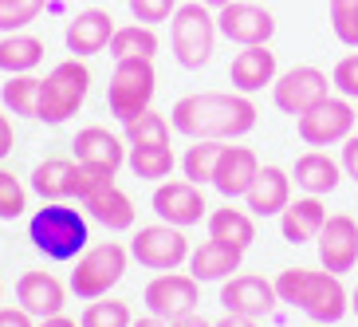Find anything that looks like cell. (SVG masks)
Segmentation results:
<instances>
[{
  "label": "cell",
  "mask_w": 358,
  "mask_h": 327,
  "mask_svg": "<svg viewBox=\"0 0 358 327\" xmlns=\"http://www.w3.org/2000/svg\"><path fill=\"white\" fill-rule=\"evenodd\" d=\"M256 103L241 91H197L181 95L169 111V127L185 138H217V142H236V138L256 130Z\"/></svg>",
  "instance_id": "cell-1"
},
{
  "label": "cell",
  "mask_w": 358,
  "mask_h": 327,
  "mask_svg": "<svg viewBox=\"0 0 358 327\" xmlns=\"http://www.w3.org/2000/svg\"><path fill=\"white\" fill-rule=\"evenodd\" d=\"M272 284L280 304H292L311 323L335 327L350 312V292L343 288V276L327 272V268L323 272H315V268H284Z\"/></svg>",
  "instance_id": "cell-2"
},
{
  "label": "cell",
  "mask_w": 358,
  "mask_h": 327,
  "mask_svg": "<svg viewBox=\"0 0 358 327\" xmlns=\"http://www.w3.org/2000/svg\"><path fill=\"white\" fill-rule=\"evenodd\" d=\"M28 241L36 253H43L55 264H71L87 253L91 229H87V213L71 209L67 201H43V209L28 217Z\"/></svg>",
  "instance_id": "cell-3"
},
{
  "label": "cell",
  "mask_w": 358,
  "mask_h": 327,
  "mask_svg": "<svg viewBox=\"0 0 358 327\" xmlns=\"http://www.w3.org/2000/svg\"><path fill=\"white\" fill-rule=\"evenodd\" d=\"M217 12L205 8L201 0L193 4H178V12L169 16V48L185 71H201L217 52Z\"/></svg>",
  "instance_id": "cell-4"
},
{
  "label": "cell",
  "mask_w": 358,
  "mask_h": 327,
  "mask_svg": "<svg viewBox=\"0 0 358 327\" xmlns=\"http://www.w3.org/2000/svg\"><path fill=\"white\" fill-rule=\"evenodd\" d=\"M87 91H91V71L79 55L55 64L52 71L43 75V87H40V123L48 127H64L71 115H79V106L87 103Z\"/></svg>",
  "instance_id": "cell-5"
},
{
  "label": "cell",
  "mask_w": 358,
  "mask_h": 327,
  "mask_svg": "<svg viewBox=\"0 0 358 327\" xmlns=\"http://www.w3.org/2000/svg\"><path fill=\"white\" fill-rule=\"evenodd\" d=\"M154 91H158V71H154V60H115V71H110V83H106V106L118 123H130L134 115L150 111L154 103Z\"/></svg>",
  "instance_id": "cell-6"
},
{
  "label": "cell",
  "mask_w": 358,
  "mask_h": 327,
  "mask_svg": "<svg viewBox=\"0 0 358 327\" xmlns=\"http://www.w3.org/2000/svg\"><path fill=\"white\" fill-rule=\"evenodd\" d=\"M127 264H130V249H122L118 241H103V244H95V249H87V253L75 260L71 292L79 295V300H99V295H106L122 276H127Z\"/></svg>",
  "instance_id": "cell-7"
},
{
  "label": "cell",
  "mask_w": 358,
  "mask_h": 327,
  "mask_svg": "<svg viewBox=\"0 0 358 327\" xmlns=\"http://www.w3.org/2000/svg\"><path fill=\"white\" fill-rule=\"evenodd\" d=\"M189 237H185V229H178V225H142V229L134 232V241H130V256H134L142 268H150V272H178L181 264H189Z\"/></svg>",
  "instance_id": "cell-8"
},
{
  "label": "cell",
  "mask_w": 358,
  "mask_h": 327,
  "mask_svg": "<svg viewBox=\"0 0 358 327\" xmlns=\"http://www.w3.org/2000/svg\"><path fill=\"white\" fill-rule=\"evenodd\" d=\"M358 127V111L350 99L343 95H327L319 106H311L307 115L295 118V130L307 146H335V142H347Z\"/></svg>",
  "instance_id": "cell-9"
},
{
  "label": "cell",
  "mask_w": 358,
  "mask_h": 327,
  "mask_svg": "<svg viewBox=\"0 0 358 327\" xmlns=\"http://www.w3.org/2000/svg\"><path fill=\"white\" fill-rule=\"evenodd\" d=\"M331 79H327V71H319V67L311 64H295L287 67L284 75H275V83H272V103L284 111V115L299 118L307 115L311 106H319L327 95H331Z\"/></svg>",
  "instance_id": "cell-10"
},
{
  "label": "cell",
  "mask_w": 358,
  "mask_h": 327,
  "mask_svg": "<svg viewBox=\"0 0 358 327\" xmlns=\"http://www.w3.org/2000/svg\"><path fill=\"white\" fill-rule=\"evenodd\" d=\"M142 300H146V307L154 316H162L169 323V319H181V316H189V312H197L201 280H193L189 272H158L146 284Z\"/></svg>",
  "instance_id": "cell-11"
},
{
  "label": "cell",
  "mask_w": 358,
  "mask_h": 327,
  "mask_svg": "<svg viewBox=\"0 0 358 327\" xmlns=\"http://www.w3.org/2000/svg\"><path fill=\"white\" fill-rule=\"evenodd\" d=\"M217 32L229 43L256 48V43H268L275 36V16L264 4H252V0H232L217 12Z\"/></svg>",
  "instance_id": "cell-12"
},
{
  "label": "cell",
  "mask_w": 358,
  "mask_h": 327,
  "mask_svg": "<svg viewBox=\"0 0 358 327\" xmlns=\"http://www.w3.org/2000/svg\"><path fill=\"white\" fill-rule=\"evenodd\" d=\"M154 213L166 225L189 229V225H201V217H209V205H205L201 186H193L189 178H166L154 190Z\"/></svg>",
  "instance_id": "cell-13"
},
{
  "label": "cell",
  "mask_w": 358,
  "mask_h": 327,
  "mask_svg": "<svg viewBox=\"0 0 358 327\" xmlns=\"http://www.w3.org/2000/svg\"><path fill=\"white\" fill-rule=\"evenodd\" d=\"M319 244V264H323L327 272H350L358 264V221L347 217V213H331L323 225V232L315 237Z\"/></svg>",
  "instance_id": "cell-14"
},
{
  "label": "cell",
  "mask_w": 358,
  "mask_h": 327,
  "mask_svg": "<svg viewBox=\"0 0 358 327\" xmlns=\"http://www.w3.org/2000/svg\"><path fill=\"white\" fill-rule=\"evenodd\" d=\"M280 304V295H275V284L272 280H264V276H229L221 280V307L232 312V316H268L272 307Z\"/></svg>",
  "instance_id": "cell-15"
},
{
  "label": "cell",
  "mask_w": 358,
  "mask_h": 327,
  "mask_svg": "<svg viewBox=\"0 0 358 327\" xmlns=\"http://www.w3.org/2000/svg\"><path fill=\"white\" fill-rule=\"evenodd\" d=\"M115 16L106 8H83L75 12L71 20H67L64 28V43L67 52L79 55V60H87V55H99L106 52V43H110V36H115Z\"/></svg>",
  "instance_id": "cell-16"
},
{
  "label": "cell",
  "mask_w": 358,
  "mask_h": 327,
  "mask_svg": "<svg viewBox=\"0 0 358 327\" xmlns=\"http://www.w3.org/2000/svg\"><path fill=\"white\" fill-rule=\"evenodd\" d=\"M275 75H280V64H275V52L268 48V43L244 48V52L232 55V64H229L232 91H241V95H256V91H264V87H272Z\"/></svg>",
  "instance_id": "cell-17"
},
{
  "label": "cell",
  "mask_w": 358,
  "mask_h": 327,
  "mask_svg": "<svg viewBox=\"0 0 358 327\" xmlns=\"http://www.w3.org/2000/svg\"><path fill=\"white\" fill-rule=\"evenodd\" d=\"M16 304L36 319H48V316H59L67 304V288L59 276L52 272H24L16 280Z\"/></svg>",
  "instance_id": "cell-18"
},
{
  "label": "cell",
  "mask_w": 358,
  "mask_h": 327,
  "mask_svg": "<svg viewBox=\"0 0 358 327\" xmlns=\"http://www.w3.org/2000/svg\"><path fill=\"white\" fill-rule=\"evenodd\" d=\"M292 201V174L284 166H260V174L252 178L244 205L252 217H280Z\"/></svg>",
  "instance_id": "cell-19"
},
{
  "label": "cell",
  "mask_w": 358,
  "mask_h": 327,
  "mask_svg": "<svg viewBox=\"0 0 358 327\" xmlns=\"http://www.w3.org/2000/svg\"><path fill=\"white\" fill-rule=\"evenodd\" d=\"M260 174V158H256L252 146H224L221 158H217V174H213V186H217V193L229 201L244 197L248 193V186H252V178Z\"/></svg>",
  "instance_id": "cell-20"
},
{
  "label": "cell",
  "mask_w": 358,
  "mask_h": 327,
  "mask_svg": "<svg viewBox=\"0 0 358 327\" xmlns=\"http://www.w3.org/2000/svg\"><path fill=\"white\" fill-rule=\"evenodd\" d=\"M71 146H75V162L115 169V174L127 166V154H130L127 142H122L115 130H106V127H83L79 134H75Z\"/></svg>",
  "instance_id": "cell-21"
},
{
  "label": "cell",
  "mask_w": 358,
  "mask_h": 327,
  "mask_svg": "<svg viewBox=\"0 0 358 327\" xmlns=\"http://www.w3.org/2000/svg\"><path fill=\"white\" fill-rule=\"evenodd\" d=\"M83 213H87V221L103 225L106 232H127V229H134V221H138L134 201L127 197V190H118V181L106 186V190H99L95 197H87Z\"/></svg>",
  "instance_id": "cell-22"
},
{
  "label": "cell",
  "mask_w": 358,
  "mask_h": 327,
  "mask_svg": "<svg viewBox=\"0 0 358 327\" xmlns=\"http://www.w3.org/2000/svg\"><path fill=\"white\" fill-rule=\"evenodd\" d=\"M241 260H244L241 249L209 237V241H201L189 253V276L201 280V284H217V280H229L232 272H241Z\"/></svg>",
  "instance_id": "cell-23"
},
{
  "label": "cell",
  "mask_w": 358,
  "mask_h": 327,
  "mask_svg": "<svg viewBox=\"0 0 358 327\" xmlns=\"http://www.w3.org/2000/svg\"><path fill=\"white\" fill-rule=\"evenodd\" d=\"M323 225H327V205L315 197V193L287 201V209L280 213V232H284L287 244L315 241L319 232H323Z\"/></svg>",
  "instance_id": "cell-24"
},
{
  "label": "cell",
  "mask_w": 358,
  "mask_h": 327,
  "mask_svg": "<svg viewBox=\"0 0 358 327\" xmlns=\"http://www.w3.org/2000/svg\"><path fill=\"white\" fill-rule=\"evenodd\" d=\"M295 186L303 193H315V197H327V193L338 190V181H343V166H338L327 150H307L295 158V169H292Z\"/></svg>",
  "instance_id": "cell-25"
},
{
  "label": "cell",
  "mask_w": 358,
  "mask_h": 327,
  "mask_svg": "<svg viewBox=\"0 0 358 327\" xmlns=\"http://www.w3.org/2000/svg\"><path fill=\"white\" fill-rule=\"evenodd\" d=\"M43 64V40L32 32H4L0 36V71L28 75Z\"/></svg>",
  "instance_id": "cell-26"
},
{
  "label": "cell",
  "mask_w": 358,
  "mask_h": 327,
  "mask_svg": "<svg viewBox=\"0 0 358 327\" xmlns=\"http://www.w3.org/2000/svg\"><path fill=\"white\" fill-rule=\"evenodd\" d=\"M205 225H209V237L221 244H232V249H248V244L256 241V217L248 209H232V205H224V209H213L209 217H205Z\"/></svg>",
  "instance_id": "cell-27"
},
{
  "label": "cell",
  "mask_w": 358,
  "mask_h": 327,
  "mask_svg": "<svg viewBox=\"0 0 358 327\" xmlns=\"http://www.w3.org/2000/svg\"><path fill=\"white\" fill-rule=\"evenodd\" d=\"M158 32H154V24H122V28H115V36H110V43H106V55L110 60H154L158 55Z\"/></svg>",
  "instance_id": "cell-28"
},
{
  "label": "cell",
  "mask_w": 358,
  "mask_h": 327,
  "mask_svg": "<svg viewBox=\"0 0 358 327\" xmlns=\"http://www.w3.org/2000/svg\"><path fill=\"white\" fill-rule=\"evenodd\" d=\"M75 181V162L71 158H43L32 169V193L43 201H67Z\"/></svg>",
  "instance_id": "cell-29"
},
{
  "label": "cell",
  "mask_w": 358,
  "mask_h": 327,
  "mask_svg": "<svg viewBox=\"0 0 358 327\" xmlns=\"http://www.w3.org/2000/svg\"><path fill=\"white\" fill-rule=\"evenodd\" d=\"M127 166L134 169L138 181H166V178H173L178 158H173L169 142H154V146H130Z\"/></svg>",
  "instance_id": "cell-30"
},
{
  "label": "cell",
  "mask_w": 358,
  "mask_h": 327,
  "mask_svg": "<svg viewBox=\"0 0 358 327\" xmlns=\"http://www.w3.org/2000/svg\"><path fill=\"white\" fill-rule=\"evenodd\" d=\"M40 87H43V79L36 71L8 75V83L0 87V99H4V106H8L12 115L36 118V115H40Z\"/></svg>",
  "instance_id": "cell-31"
},
{
  "label": "cell",
  "mask_w": 358,
  "mask_h": 327,
  "mask_svg": "<svg viewBox=\"0 0 358 327\" xmlns=\"http://www.w3.org/2000/svg\"><path fill=\"white\" fill-rule=\"evenodd\" d=\"M224 142H217V138H197L189 150H185V158H181V169H185V178L193 181V186H213V174H217V158H221Z\"/></svg>",
  "instance_id": "cell-32"
},
{
  "label": "cell",
  "mask_w": 358,
  "mask_h": 327,
  "mask_svg": "<svg viewBox=\"0 0 358 327\" xmlns=\"http://www.w3.org/2000/svg\"><path fill=\"white\" fill-rule=\"evenodd\" d=\"M169 118L162 111H142L134 115L130 123H122V138H127V146H154V142H169Z\"/></svg>",
  "instance_id": "cell-33"
},
{
  "label": "cell",
  "mask_w": 358,
  "mask_h": 327,
  "mask_svg": "<svg viewBox=\"0 0 358 327\" xmlns=\"http://www.w3.org/2000/svg\"><path fill=\"white\" fill-rule=\"evenodd\" d=\"M134 316L122 300H110V295H99V300H87L79 327H130Z\"/></svg>",
  "instance_id": "cell-34"
},
{
  "label": "cell",
  "mask_w": 358,
  "mask_h": 327,
  "mask_svg": "<svg viewBox=\"0 0 358 327\" xmlns=\"http://www.w3.org/2000/svg\"><path fill=\"white\" fill-rule=\"evenodd\" d=\"M52 0H0V36L4 32H24Z\"/></svg>",
  "instance_id": "cell-35"
},
{
  "label": "cell",
  "mask_w": 358,
  "mask_h": 327,
  "mask_svg": "<svg viewBox=\"0 0 358 327\" xmlns=\"http://www.w3.org/2000/svg\"><path fill=\"white\" fill-rule=\"evenodd\" d=\"M28 213V190L12 169H0V221H16Z\"/></svg>",
  "instance_id": "cell-36"
},
{
  "label": "cell",
  "mask_w": 358,
  "mask_h": 327,
  "mask_svg": "<svg viewBox=\"0 0 358 327\" xmlns=\"http://www.w3.org/2000/svg\"><path fill=\"white\" fill-rule=\"evenodd\" d=\"M115 186V169H103V166H87V162H75V181H71V197L75 201H87L95 197L99 190Z\"/></svg>",
  "instance_id": "cell-37"
},
{
  "label": "cell",
  "mask_w": 358,
  "mask_h": 327,
  "mask_svg": "<svg viewBox=\"0 0 358 327\" xmlns=\"http://www.w3.org/2000/svg\"><path fill=\"white\" fill-rule=\"evenodd\" d=\"M331 83H335V91L343 99H350V103H358V52L343 55L335 64V71H331Z\"/></svg>",
  "instance_id": "cell-38"
},
{
  "label": "cell",
  "mask_w": 358,
  "mask_h": 327,
  "mask_svg": "<svg viewBox=\"0 0 358 327\" xmlns=\"http://www.w3.org/2000/svg\"><path fill=\"white\" fill-rule=\"evenodd\" d=\"M127 8L138 24H162L178 12V0H127Z\"/></svg>",
  "instance_id": "cell-39"
},
{
  "label": "cell",
  "mask_w": 358,
  "mask_h": 327,
  "mask_svg": "<svg viewBox=\"0 0 358 327\" xmlns=\"http://www.w3.org/2000/svg\"><path fill=\"white\" fill-rule=\"evenodd\" d=\"M331 32H335L338 43L358 48V0H355V4H347V8L331 12Z\"/></svg>",
  "instance_id": "cell-40"
},
{
  "label": "cell",
  "mask_w": 358,
  "mask_h": 327,
  "mask_svg": "<svg viewBox=\"0 0 358 327\" xmlns=\"http://www.w3.org/2000/svg\"><path fill=\"white\" fill-rule=\"evenodd\" d=\"M338 166H343V174L358 186V134H350L347 142H343V158H338Z\"/></svg>",
  "instance_id": "cell-41"
},
{
  "label": "cell",
  "mask_w": 358,
  "mask_h": 327,
  "mask_svg": "<svg viewBox=\"0 0 358 327\" xmlns=\"http://www.w3.org/2000/svg\"><path fill=\"white\" fill-rule=\"evenodd\" d=\"M0 327H36V316L24 307H0Z\"/></svg>",
  "instance_id": "cell-42"
},
{
  "label": "cell",
  "mask_w": 358,
  "mask_h": 327,
  "mask_svg": "<svg viewBox=\"0 0 358 327\" xmlns=\"http://www.w3.org/2000/svg\"><path fill=\"white\" fill-rule=\"evenodd\" d=\"M12 146H16V130H12V118L0 115V162L12 154Z\"/></svg>",
  "instance_id": "cell-43"
},
{
  "label": "cell",
  "mask_w": 358,
  "mask_h": 327,
  "mask_svg": "<svg viewBox=\"0 0 358 327\" xmlns=\"http://www.w3.org/2000/svg\"><path fill=\"white\" fill-rule=\"evenodd\" d=\"M213 327H260V323H256L252 316H232V312H224V316L217 319Z\"/></svg>",
  "instance_id": "cell-44"
},
{
  "label": "cell",
  "mask_w": 358,
  "mask_h": 327,
  "mask_svg": "<svg viewBox=\"0 0 358 327\" xmlns=\"http://www.w3.org/2000/svg\"><path fill=\"white\" fill-rule=\"evenodd\" d=\"M166 327H213V319L197 316V312H189V316H181V319H169Z\"/></svg>",
  "instance_id": "cell-45"
},
{
  "label": "cell",
  "mask_w": 358,
  "mask_h": 327,
  "mask_svg": "<svg viewBox=\"0 0 358 327\" xmlns=\"http://www.w3.org/2000/svg\"><path fill=\"white\" fill-rule=\"evenodd\" d=\"M36 327H79L75 323V319H67L64 312H59V316H48V319H36Z\"/></svg>",
  "instance_id": "cell-46"
},
{
  "label": "cell",
  "mask_w": 358,
  "mask_h": 327,
  "mask_svg": "<svg viewBox=\"0 0 358 327\" xmlns=\"http://www.w3.org/2000/svg\"><path fill=\"white\" fill-rule=\"evenodd\" d=\"M130 327H166V319H162V316H154V312H150V316L134 319V323H130Z\"/></svg>",
  "instance_id": "cell-47"
},
{
  "label": "cell",
  "mask_w": 358,
  "mask_h": 327,
  "mask_svg": "<svg viewBox=\"0 0 358 327\" xmlns=\"http://www.w3.org/2000/svg\"><path fill=\"white\" fill-rule=\"evenodd\" d=\"M347 4H355V0H327V12H338V8H347Z\"/></svg>",
  "instance_id": "cell-48"
},
{
  "label": "cell",
  "mask_w": 358,
  "mask_h": 327,
  "mask_svg": "<svg viewBox=\"0 0 358 327\" xmlns=\"http://www.w3.org/2000/svg\"><path fill=\"white\" fill-rule=\"evenodd\" d=\"M201 4H205V8H213V12H221L224 4H232V0H201Z\"/></svg>",
  "instance_id": "cell-49"
},
{
  "label": "cell",
  "mask_w": 358,
  "mask_h": 327,
  "mask_svg": "<svg viewBox=\"0 0 358 327\" xmlns=\"http://www.w3.org/2000/svg\"><path fill=\"white\" fill-rule=\"evenodd\" d=\"M350 312L358 316V284H355V292H350Z\"/></svg>",
  "instance_id": "cell-50"
},
{
  "label": "cell",
  "mask_w": 358,
  "mask_h": 327,
  "mask_svg": "<svg viewBox=\"0 0 358 327\" xmlns=\"http://www.w3.org/2000/svg\"><path fill=\"white\" fill-rule=\"evenodd\" d=\"M0 300H4V284H0Z\"/></svg>",
  "instance_id": "cell-51"
},
{
  "label": "cell",
  "mask_w": 358,
  "mask_h": 327,
  "mask_svg": "<svg viewBox=\"0 0 358 327\" xmlns=\"http://www.w3.org/2000/svg\"><path fill=\"white\" fill-rule=\"evenodd\" d=\"M311 327H327V323H311Z\"/></svg>",
  "instance_id": "cell-52"
},
{
  "label": "cell",
  "mask_w": 358,
  "mask_h": 327,
  "mask_svg": "<svg viewBox=\"0 0 358 327\" xmlns=\"http://www.w3.org/2000/svg\"><path fill=\"white\" fill-rule=\"evenodd\" d=\"M355 111H358V106H355Z\"/></svg>",
  "instance_id": "cell-53"
}]
</instances>
